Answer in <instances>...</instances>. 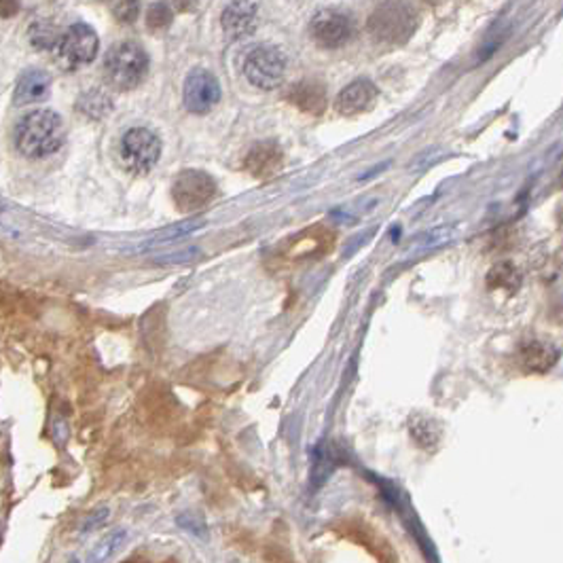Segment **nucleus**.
Masks as SVG:
<instances>
[{"label": "nucleus", "mask_w": 563, "mask_h": 563, "mask_svg": "<svg viewBox=\"0 0 563 563\" xmlns=\"http://www.w3.org/2000/svg\"><path fill=\"white\" fill-rule=\"evenodd\" d=\"M66 127L57 113L37 108L24 115L15 125V147L28 159H45L62 149Z\"/></svg>", "instance_id": "f257e3e1"}, {"label": "nucleus", "mask_w": 563, "mask_h": 563, "mask_svg": "<svg viewBox=\"0 0 563 563\" xmlns=\"http://www.w3.org/2000/svg\"><path fill=\"white\" fill-rule=\"evenodd\" d=\"M149 74V55L138 43L124 40L113 45L104 57V79L119 91L136 90Z\"/></svg>", "instance_id": "f03ea898"}, {"label": "nucleus", "mask_w": 563, "mask_h": 563, "mask_svg": "<svg viewBox=\"0 0 563 563\" xmlns=\"http://www.w3.org/2000/svg\"><path fill=\"white\" fill-rule=\"evenodd\" d=\"M417 28V13L409 4L388 3L373 11L369 20V34L377 45H397L407 43Z\"/></svg>", "instance_id": "7ed1b4c3"}, {"label": "nucleus", "mask_w": 563, "mask_h": 563, "mask_svg": "<svg viewBox=\"0 0 563 563\" xmlns=\"http://www.w3.org/2000/svg\"><path fill=\"white\" fill-rule=\"evenodd\" d=\"M121 161L125 170L144 176L157 166L161 157V141L149 127H132L121 136L119 142Z\"/></svg>", "instance_id": "20e7f679"}, {"label": "nucleus", "mask_w": 563, "mask_h": 563, "mask_svg": "<svg viewBox=\"0 0 563 563\" xmlns=\"http://www.w3.org/2000/svg\"><path fill=\"white\" fill-rule=\"evenodd\" d=\"M243 74L257 90L271 91L284 83L286 77V55L277 47H257L246 55Z\"/></svg>", "instance_id": "39448f33"}, {"label": "nucleus", "mask_w": 563, "mask_h": 563, "mask_svg": "<svg viewBox=\"0 0 563 563\" xmlns=\"http://www.w3.org/2000/svg\"><path fill=\"white\" fill-rule=\"evenodd\" d=\"M172 197L180 212H195L206 208L217 197V183L210 174L201 170H187L174 180Z\"/></svg>", "instance_id": "423d86ee"}, {"label": "nucleus", "mask_w": 563, "mask_h": 563, "mask_svg": "<svg viewBox=\"0 0 563 563\" xmlns=\"http://www.w3.org/2000/svg\"><path fill=\"white\" fill-rule=\"evenodd\" d=\"M57 55L71 68L85 66L96 60L98 49H100V38L96 30L87 24H74L68 28L57 43Z\"/></svg>", "instance_id": "0eeeda50"}, {"label": "nucleus", "mask_w": 563, "mask_h": 563, "mask_svg": "<svg viewBox=\"0 0 563 563\" xmlns=\"http://www.w3.org/2000/svg\"><path fill=\"white\" fill-rule=\"evenodd\" d=\"M184 107L193 115H206L220 102V85L206 68H193L184 79Z\"/></svg>", "instance_id": "6e6552de"}, {"label": "nucleus", "mask_w": 563, "mask_h": 563, "mask_svg": "<svg viewBox=\"0 0 563 563\" xmlns=\"http://www.w3.org/2000/svg\"><path fill=\"white\" fill-rule=\"evenodd\" d=\"M310 34L320 47H344L354 34V24L345 13L339 11H320L310 24Z\"/></svg>", "instance_id": "1a4fd4ad"}, {"label": "nucleus", "mask_w": 563, "mask_h": 563, "mask_svg": "<svg viewBox=\"0 0 563 563\" xmlns=\"http://www.w3.org/2000/svg\"><path fill=\"white\" fill-rule=\"evenodd\" d=\"M380 90L373 81L369 79H356L335 98V110L344 117H356V115L369 113L375 107Z\"/></svg>", "instance_id": "9d476101"}, {"label": "nucleus", "mask_w": 563, "mask_h": 563, "mask_svg": "<svg viewBox=\"0 0 563 563\" xmlns=\"http://www.w3.org/2000/svg\"><path fill=\"white\" fill-rule=\"evenodd\" d=\"M257 3H231L220 17V24H223L227 38L240 40L251 37L254 28H257Z\"/></svg>", "instance_id": "9b49d317"}, {"label": "nucleus", "mask_w": 563, "mask_h": 563, "mask_svg": "<svg viewBox=\"0 0 563 563\" xmlns=\"http://www.w3.org/2000/svg\"><path fill=\"white\" fill-rule=\"evenodd\" d=\"M288 102L293 107H297L301 113L318 117L322 115L328 107V96L327 87L318 81H299L297 85H293V90L288 91Z\"/></svg>", "instance_id": "f8f14e48"}, {"label": "nucleus", "mask_w": 563, "mask_h": 563, "mask_svg": "<svg viewBox=\"0 0 563 563\" xmlns=\"http://www.w3.org/2000/svg\"><path fill=\"white\" fill-rule=\"evenodd\" d=\"M51 90V79L49 74L40 68H28L20 74L15 85L13 102L17 107H28V104L43 102L49 96Z\"/></svg>", "instance_id": "ddd939ff"}, {"label": "nucleus", "mask_w": 563, "mask_h": 563, "mask_svg": "<svg viewBox=\"0 0 563 563\" xmlns=\"http://www.w3.org/2000/svg\"><path fill=\"white\" fill-rule=\"evenodd\" d=\"M246 170L257 178H269L282 170V149L276 142H257L246 157Z\"/></svg>", "instance_id": "4468645a"}, {"label": "nucleus", "mask_w": 563, "mask_h": 563, "mask_svg": "<svg viewBox=\"0 0 563 563\" xmlns=\"http://www.w3.org/2000/svg\"><path fill=\"white\" fill-rule=\"evenodd\" d=\"M559 358V352L553 344L542 339H532L521 347V360L530 371H538V373H544L549 371Z\"/></svg>", "instance_id": "2eb2a0df"}, {"label": "nucleus", "mask_w": 563, "mask_h": 563, "mask_svg": "<svg viewBox=\"0 0 563 563\" xmlns=\"http://www.w3.org/2000/svg\"><path fill=\"white\" fill-rule=\"evenodd\" d=\"M125 540H127L125 527H115V530H110L107 536L98 540L96 547L90 550L87 563H108L110 559H115V555L124 549Z\"/></svg>", "instance_id": "dca6fc26"}, {"label": "nucleus", "mask_w": 563, "mask_h": 563, "mask_svg": "<svg viewBox=\"0 0 563 563\" xmlns=\"http://www.w3.org/2000/svg\"><path fill=\"white\" fill-rule=\"evenodd\" d=\"M409 432H411V439H414L420 447H423V449H432V447H437V443L440 440L439 422L422 414L411 417Z\"/></svg>", "instance_id": "f3484780"}, {"label": "nucleus", "mask_w": 563, "mask_h": 563, "mask_svg": "<svg viewBox=\"0 0 563 563\" xmlns=\"http://www.w3.org/2000/svg\"><path fill=\"white\" fill-rule=\"evenodd\" d=\"M201 227H206V220L204 218H191V220H183V223L172 225L164 231H159L153 240H150V246H159V243H167L178 240V237H187L195 231H200Z\"/></svg>", "instance_id": "a211bd4d"}, {"label": "nucleus", "mask_w": 563, "mask_h": 563, "mask_svg": "<svg viewBox=\"0 0 563 563\" xmlns=\"http://www.w3.org/2000/svg\"><path fill=\"white\" fill-rule=\"evenodd\" d=\"M487 284H490V288H508L510 293H515V290L519 288L521 277H519V271H516L513 265L500 263L490 271V276H487Z\"/></svg>", "instance_id": "6ab92c4d"}, {"label": "nucleus", "mask_w": 563, "mask_h": 563, "mask_svg": "<svg viewBox=\"0 0 563 563\" xmlns=\"http://www.w3.org/2000/svg\"><path fill=\"white\" fill-rule=\"evenodd\" d=\"M79 108L83 110L85 115H90V117L102 119V117H107L110 110H113V102H110L108 96H104L102 91L91 90V91H87L83 98H81Z\"/></svg>", "instance_id": "aec40b11"}, {"label": "nucleus", "mask_w": 563, "mask_h": 563, "mask_svg": "<svg viewBox=\"0 0 563 563\" xmlns=\"http://www.w3.org/2000/svg\"><path fill=\"white\" fill-rule=\"evenodd\" d=\"M62 34H57V28L49 21H37L30 28V40L38 49H55L60 43Z\"/></svg>", "instance_id": "412c9836"}, {"label": "nucleus", "mask_w": 563, "mask_h": 563, "mask_svg": "<svg viewBox=\"0 0 563 563\" xmlns=\"http://www.w3.org/2000/svg\"><path fill=\"white\" fill-rule=\"evenodd\" d=\"M333 473V462H330V454L324 449V445H318L313 451V464H311V485L322 487L324 481Z\"/></svg>", "instance_id": "4be33fe9"}, {"label": "nucleus", "mask_w": 563, "mask_h": 563, "mask_svg": "<svg viewBox=\"0 0 563 563\" xmlns=\"http://www.w3.org/2000/svg\"><path fill=\"white\" fill-rule=\"evenodd\" d=\"M172 17L174 13H172L170 4L155 3V4H150L147 11V24L150 30H164V28L172 24Z\"/></svg>", "instance_id": "5701e85b"}, {"label": "nucleus", "mask_w": 563, "mask_h": 563, "mask_svg": "<svg viewBox=\"0 0 563 563\" xmlns=\"http://www.w3.org/2000/svg\"><path fill=\"white\" fill-rule=\"evenodd\" d=\"M176 525L183 527L184 532L195 533V536H200V538H206V533H208V525H206L204 516H201L200 513H193V510H184V513H180L176 516Z\"/></svg>", "instance_id": "b1692460"}, {"label": "nucleus", "mask_w": 563, "mask_h": 563, "mask_svg": "<svg viewBox=\"0 0 563 563\" xmlns=\"http://www.w3.org/2000/svg\"><path fill=\"white\" fill-rule=\"evenodd\" d=\"M108 516H110L108 507H98L96 510H91V513L85 516L83 524H81V533H90L98 530V527H102L108 521Z\"/></svg>", "instance_id": "393cba45"}, {"label": "nucleus", "mask_w": 563, "mask_h": 563, "mask_svg": "<svg viewBox=\"0 0 563 563\" xmlns=\"http://www.w3.org/2000/svg\"><path fill=\"white\" fill-rule=\"evenodd\" d=\"M113 13L119 21H124V24H132V21H136L138 15H141V4L138 3H117V4H113Z\"/></svg>", "instance_id": "a878e982"}, {"label": "nucleus", "mask_w": 563, "mask_h": 563, "mask_svg": "<svg viewBox=\"0 0 563 563\" xmlns=\"http://www.w3.org/2000/svg\"><path fill=\"white\" fill-rule=\"evenodd\" d=\"M197 254H200V251H197V248H187V251L172 252V254H166V257H159V259H157V263H187V260L195 259Z\"/></svg>", "instance_id": "bb28decb"}, {"label": "nucleus", "mask_w": 563, "mask_h": 563, "mask_svg": "<svg viewBox=\"0 0 563 563\" xmlns=\"http://www.w3.org/2000/svg\"><path fill=\"white\" fill-rule=\"evenodd\" d=\"M68 563H81V559H71Z\"/></svg>", "instance_id": "cd10ccee"}]
</instances>
